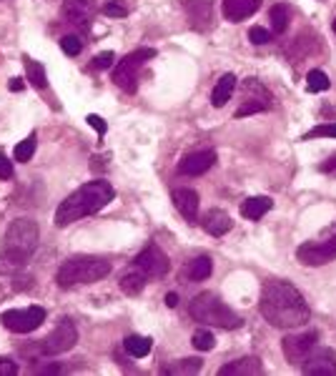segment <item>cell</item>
I'll return each instance as SVG.
<instances>
[{
	"label": "cell",
	"mask_w": 336,
	"mask_h": 376,
	"mask_svg": "<svg viewBox=\"0 0 336 376\" xmlns=\"http://www.w3.org/2000/svg\"><path fill=\"white\" fill-rule=\"evenodd\" d=\"M296 258L304 266H324L336 258V229L329 238L314 241V244H302L296 249Z\"/></svg>",
	"instance_id": "obj_9"
},
{
	"label": "cell",
	"mask_w": 336,
	"mask_h": 376,
	"mask_svg": "<svg viewBox=\"0 0 336 376\" xmlns=\"http://www.w3.org/2000/svg\"><path fill=\"white\" fill-rule=\"evenodd\" d=\"M216 163V151H196V154H188L179 163V174L181 176H204L208 168H213Z\"/></svg>",
	"instance_id": "obj_17"
},
{
	"label": "cell",
	"mask_w": 336,
	"mask_h": 376,
	"mask_svg": "<svg viewBox=\"0 0 336 376\" xmlns=\"http://www.w3.org/2000/svg\"><path fill=\"white\" fill-rule=\"evenodd\" d=\"M261 8V0H224V15L226 21L241 23L246 21L248 15H254Z\"/></svg>",
	"instance_id": "obj_19"
},
{
	"label": "cell",
	"mask_w": 336,
	"mask_h": 376,
	"mask_svg": "<svg viewBox=\"0 0 336 376\" xmlns=\"http://www.w3.org/2000/svg\"><path fill=\"white\" fill-rule=\"evenodd\" d=\"M26 78L28 83L43 91L46 85H48V78H46V68H43V63L33 61V58H26Z\"/></svg>",
	"instance_id": "obj_26"
},
{
	"label": "cell",
	"mask_w": 336,
	"mask_h": 376,
	"mask_svg": "<svg viewBox=\"0 0 336 376\" xmlns=\"http://www.w3.org/2000/svg\"><path fill=\"white\" fill-rule=\"evenodd\" d=\"M63 15L66 21L81 28H88L93 15H96V3L93 0H66L63 3Z\"/></svg>",
	"instance_id": "obj_14"
},
{
	"label": "cell",
	"mask_w": 336,
	"mask_h": 376,
	"mask_svg": "<svg viewBox=\"0 0 336 376\" xmlns=\"http://www.w3.org/2000/svg\"><path fill=\"white\" fill-rule=\"evenodd\" d=\"M123 346L130 356H136V359H144V356L151 354L153 348V342L148 336H141V334H128L123 339Z\"/></svg>",
	"instance_id": "obj_25"
},
{
	"label": "cell",
	"mask_w": 336,
	"mask_h": 376,
	"mask_svg": "<svg viewBox=\"0 0 336 376\" xmlns=\"http://www.w3.org/2000/svg\"><path fill=\"white\" fill-rule=\"evenodd\" d=\"M193 346L199 348V351H211V348L216 346V339H213V334L208 328H199V331L193 334Z\"/></svg>",
	"instance_id": "obj_32"
},
{
	"label": "cell",
	"mask_w": 336,
	"mask_h": 376,
	"mask_svg": "<svg viewBox=\"0 0 336 376\" xmlns=\"http://www.w3.org/2000/svg\"><path fill=\"white\" fill-rule=\"evenodd\" d=\"M18 374V364L8 356H0V376H15Z\"/></svg>",
	"instance_id": "obj_38"
},
{
	"label": "cell",
	"mask_w": 336,
	"mask_h": 376,
	"mask_svg": "<svg viewBox=\"0 0 336 376\" xmlns=\"http://www.w3.org/2000/svg\"><path fill=\"white\" fill-rule=\"evenodd\" d=\"M28 258L15 256V253H8V251H0V273L3 276H15L26 266Z\"/></svg>",
	"instance_id": "obj_29"
},
{
	"label": "cell",
	"mask_w": 336,
	"mask_h": 376,
	"mask_svg": "<svg viewBox=\"0 0 336 376\" xmlns=\"http://www.w3.org/2000/svg\"><path fill=\"white\" fill-rule=\"evenodd\" d=\"M113 198H116V188L110 186L108 181H103V178L88 181L86 186L76 188V191L58 206V211H55V226H58V229H66V226L81 221V218L93 216V213H98L101 209H106Z\"/></svg>",
	"instance_id": "obj_2"
},
{
	"label": "cell",
	"mask_w": 336,
	"mask_h": 376,
	"mask_svg": "<svg viewBox=\"0 0 336 376\" xmlns=\"http://www.w3.org/2000/svg\"><path fill=\"white\" fill-rule=\"evenodd\" d=\"M213 271V261L208 256H199V258H193L191 264L184 269V276L188 281H206L208 276H211Z\"/></svg>",
	"instance_id": "obj_23"
},
{
	"label": "cell",
	"mask_w": 336,
	"mask_h": 376,
	"mask_svg": "<svg viewBox=\"0 0 336 376\" xmlns=\"http://www.w3.org/2000/svg\"><path fill=\"white\" fill-rule=\"evenodd\" d=\"M274 209V201L266 198V196H256V198H246L241 203V216L248 218V221H259L266 211Z\"/></svg>",
	"instance_id": "obj_22"
},
{
	"label": "cell",
	"mask_w": 336,
	"mask_h": 376,
	"mask_svg": "<svg viewBox=\"0 0 336 376\" xmlns=\"http://www.w3.org/2000/svg\"><path fill=\"white\" fill-rule=\"evenodd\" d=\"M103 13L108 15V18H126V15H128V8H126L123 3H118V0H108L103 6Z\"/></svg>",
	"instance_id": "obj_35"
},
{
	"label": "cell",
	"mask_w": 336,
	"mask_h": 376,
	"mask_svg": "<svg viewBox=\"0 0 336 376\" xmlns=\"http://www.w3.org/2000/svg\"><path fill=\"white\" fill-rule=\"evenodd\" d=\"M268 105H271V96L264 91V85H261L259 81H254V78L244 81V103H241V108L236 111V118L266 111Z\"/></svg>",
	"instance_id": "obj_12"
},
{
	"label": "cell",
	"mask_w": 336,
	"mask_h": 376,
	"mask_svg": "<svg viewBox=\"0 0 336 376\" xmlns=\"http://www.w3.org/2000/svg\"><path fill=\"white\" fill-rule=\"evenodd\" d=\"M248 41L254 43V45H266L271 41V33L266 28H261V25H254V28L248 30Z\"/></svg>",
	"instance_id": "obj_36"
},
{
	"label": "cell",
	"mask_w": 336,
	"mask_h": 376,
	"mask_svg": "<svg viewBox=\"0 0 336 376\" xmlns=\"http://www.w3.org/2000/svg\"><path fill=\"white\" fill-rule=\"evenodd\" d=\"M311 138H336V123H322V125H316V128H311V131L304 136V140H311Z\"/></svg>",
	"instance_id": "obj_33"
},
{
	"label": "cell",
	"mask_w": 336,
	"mask_h": 376,
	"mask_svg": "<svg viewBox=\"0 0 336 376\" xmlns=\"http://www.w3.org/2000/svg\"><path fill=\"white\" fill-rule=\"evenodd\" d=\"M0 178H3V181L13 178V163H10L3 154H0Z\"/></svg>",
	"instance_id": "obj_40"
},
{
	"label": "cell",
	"mask_w": 336,
	"mask_h": 376,
	"mask_svg": "<svg viewBox=\"0 0 336 376\" xmlns=\"http://www.w3.org/2000/svg\"><path fill=\"white\" fill-rule=\"evenodd\" d=\"M186 15L191 28L196 30H208L213 21V0H186L184 3Z\"/></svg>",
	"instance_id": "obj_15"
},
{
	"label": "cell",
	"mask_w": 336,
	"mask_h": 376,
	"mask_svg": "<svg viewBox=\"0 0 336 376\" xmlns=\"http://www.w3.org/2000/svg\"><path fill=\"white\" fill-rule=\"evenodd\" d=\"M233 91H236V76H233V73H224V76L219 78V83L213 85V93H211L213 108H224Z\"/></svg>",
	"instance_id": "obj_21"
},
{
	"label": "cell",
	"mask_w": 336,
	"mask_h": 376,
	"mask_svg": "<svg viewBox=\"0 0 336 376\" xmlns=\"http://www.w3.org/2000/svg\"><path fill=\"white\" fill-rule=\"evenodd\" d=\"M261 316L276 328H302L309 324V304L302 296V291L294 284H288L284 279H271L261 289L259 301Z\"/></svg>",
	"instance_id": "obj_1"
},
{
	"label": "cell",
	"mask_w": 336,
	"mask_h": 376,
	"mask_svg": "<svg viewBox=\"0 0 336 376\" xmlns=\"http://www.w3.org/2000/svg\"><path fill=\"white\" fill-rule=\"evenodd\" d=\"M302 371L306 376H336V351L326 346H314L304 359Z\"/></svg>",
	"instance_id": "obj_11"
},
{
	"label": "cell",
	"mask_w": 336,
	"mask_h": 376,
	"mask_svg": "<svg viewBox=\"0 0 336 376\" xmlns=\"http://www.w3.org/2000/svg\"><path fill=\"white\" fill-rule=\"evenodd\" d=\"M136 266L146 273V276H164L171 264H168V256H166L156 244H148L136 256Z\"/></svg>",
	"instance_id": "obj_13"
},
{
	"label": "cell",
	"mask_w": 336,
	"mask_h": 376,
	"mask_svg": "<svg viewBox=\"0 0 336 376\" xmlns=\"http://www.w3.org/2000/svg\"><path fill=\"white\" fill-rule=\"evenodd\" d=\"M319 342V334L316 331H302V334H286L281 342L284 356L291 366H302L304 359L311 354V348Z\"/></svg>",
	"instance_id": "obj_10"
},
{
	"label": "cell",
	"mask_w": 336,
	"mask_h": 376,
	"mask_svg": "<svg viewBox=\"0 0 336 376\" xmlns=\"http://www.w3.org/2000/svg\"><path fill=\"white\" fill-rule=\"evenodd\" d=\"M146 281H148V276H146L141 269L126 271L123 276H121V291H123L126 296H138V293L146 289Z\"/></svg>",
	"instance_id": "obj_24"
},
{
	"label": "cell",
	"mask_w": 336,
	"mask_h": 376,
	"mask_svg": "<svg viewBox=\"0 0 336 376\" xmlns=\"http://www.w3.org/2000/svg\"><path fill=\"white\" fill-rule=\"evenodd\" d=\"M38 238H41V233H38V223L33 218H15L6 231L3 251L28 258L38 249Z\"/></svg>",
	"instance_id": "obj_5"
},
{
	"label": "cell",
	"mask_w": 336,
	"mask_h": 376,
	"mask_svg": "<svg viewBox=\"0 0 336 376\" xmlns=\"http://www.w3.org/2000/svg\"><path fill=\"white\" fill-rule=\"evenodd\" d=\"M188 313L193 316V321H201V324H208V326H219V328H239L244 321L233 309H228L224 301L216 296V293H199L196 299L191 301Z\"/></svg>",
	"instance_id": "obj_4"
},
{
	"label": "cell",
	"mask_w": 336,
	"mask_h": 376,
	"mask_svg": "<svg viewBox=\"0 0 336 376\" xmlns=\"http://www.w3.org/2000/svg\"><path fill=\"white\" fill-rule=\"evenodd\" d=\"M233 229V221L231 216H228L226 211L221 209H211L204 213V231L206 233H211V236H224V233H228V231Z\"/></svg>",
	"instance_id": "obj_20"
},
{
	"label": "cell",
	"mask_w": 336,
	"mask_h": 376,
	"mask_svg": "<svg viewBox=\"0 0 336 376\" xmlns=\"http://www.w3.org/2000/svg\"><path fill=\"white\" fill-rule=\"evenodd\" d=\"M86 121H88V125H90V128H96V133H98V136H103V133H106V128H108V125H106V121L101 118V116H96V113H90V116H88V118H86Z\"/></svg>",
	"instance_id": "obj_39"
},
{
	"label": "cell",
	"mask_w": 336,
	"mask_h": 376,
	"mask_svg": "<svg viewBox=\"0 0 336 376\" xmlns=\"http://www.w3.org/2000/svg\"><path fill=\"white\" fill-rule=\"evenodd\" d=\"M23 83H21V78H13V83H10V91H21Z\"/></svg>",
	"instance_id": "obj_42"
},
{
	"label": "cell",
	"mask_w": 336,
	"mask_h": 376,
	"mask_svg": "<svg viewBox=\"0 0 336 376\" xmlns=\"http://www.w3.org/2000/svg\"><path fill=\"white\" fill-rule=\"evenodd\" d=\"M156 56V50L153 48H138L133 53L123 58V61L118 63L116 70H113V81H116L118 88H123V91L133 93L138 88V73L144 68L146 61H151Z\"/></svg>",
	"instance_id": "obj_6"
},
{
	"label": "cell",
	"mask_w": 336,
	"mask_h": 376,
	"mask_svg": "<svg viewBox=\"0 0 336 376\" xmlns=\"http://www.w3.org/2000/svg\"><path fill=\"white\" fill-rule=\"evenodd\" d=\"M173 206L179 211L184 221L188 223H196L199 221V194L193 188H173Z\"/></svg>",
	"instance_id": "obj_16"
},
{
	"label": "cell",
	"mask_w": 336,
	"mask_h": 376,
	"mask_svg": "<svg viewBox=\"0 0 336 376\" xmlns=\"http://www.w3.org/2000/svg\"><path fill=\"white\" fill-rule=\"evenodd\" d=\"M61 48H63V53H68V56H78V53L83 50V43L78 35H63Z\"/></svg>",
	"instance_id": "obj_34"
},
{
	"label": "cell",
	"mask_w": 336,
	"mask_h": 376,
	"mask_svg": "<svg viewBox=\"0 0 336 376\" xmlns=\"http://www.w3.org/2000/svg\"><path fill=\"white\" fill-rule=\"evenodd\" d=\"M110 261L103 256H73L63 261V266L55 273V281L61 289H73L81 284H96L110 273Z\"/></svg>",
	"instance_id": "obj_3"
},
{
	"label": "cell",
	"mask_w": 336,
	"mask_h": 376,
	"mask_svg": "<svg viewBox=\"0 0 336 376\" xmlns=\"http://www.w3.org/2000/svg\"><path fill=\"white\" fill-rule=\"evenodd\" d=\"M329 76L324 73V70H309V76H306V91L309 93H324V91H329Z\"/></svg>",
	"instance_id": "obj_30"
},
{
	"label": "cell",
	"mask_w": 336,
	"mask_h": 376,
	"mask_svg": "<svg viewBox=\"0 0 336 376\" xmlns=\"http://www.w3.org/2000/svg\"><path fill=\"white\" fill-rule=\"evenodd\" d=\"M76 342H78V331H76V326H73V321L61 319V324H58L46 339H41V344H38V354L41 356L66 354V351H70V348L76 346Z\"/></svg>",
	"instance_id": "obj_7"
},
{
	"label": "cell",
	"mask_w": 336,
	"mask_h": 376,
	"mask_svg": "<svg viewBox=\"0 0 336 376\" xmlns=\"http://www.w3.org/2000/svg\"><path fill=\"white\" fill-rule=\"evenodd\" d=\"M334 33H336V21H334Z\"/></svg>",
	"instance_id": "obj_43"
},
{
	"label": "cell",
	"mask_w": 336,
	"mask_h": 376,
	"mask_svg": "<svg viewBox=\"0 0 336 376\" xmlns=\"http://www.w3.org/2000/svg\"><path fill=\"white\" fill-rule=\"evenodd\" d=\"M288 18H291V13H288V6H284V3H276L271 10H268V21H271V30H274L276 35H284L288 28Z\"/></svg>",
	"instance_id": "obj_27"
},
{
	"label": "cell",
	"mask_w": 336,
	"mask_h": 376,
	"mask_svg": "<svg viewBox=\"0 0 336 376\" xmlns=\"http://www.w3.org/2000/svg\"><path fill=\"white\" fill-rule=\"evenodd\" d=\"M113 61H116V53L113 50H103V53H98L96 61H93V65H96L98 70H106L113 65Z\"/></svg>",
	"instance_id": "obj_37"
},
{
	"label": "cell",
	"mask_w": 336,
	"mask_h": 376,
	"mask_svg": "<svg viewBox=\"0 0 336 376\" xmlns=\"http://www.w3.org/2000/svg\"><path fill=\"white\" fill-rule=\"evenodd\" d=\"M166 306H168V309H176V306H179V293H166Z\"/></svg>",
	"instance_id": "obj_41"
},
{
	"label": "cell",
	"mask_w": 336,
	"mask_h": 376,
	"mask_svg": "<svg viewBox=\"0 0 336 376\" xmlns=\"http://www.w3.org/2000/svg\"><path fill=\"white\" fill-rule=\"evenodd\" d=\"M201 369H204L201 359H179V362L168 364L164 371L171 376H188V374H199Z\"/></svg>",
	"instance_id": "obj_28"
},
{
	"label": "cell",
	"mask_w": 336,
	"mask_h": 376,
	"mask_svg": "<svg viewBox=\"0 0 336 376\" xmlns=\"http://www.w3.org/2000/svg\"><path fill=\"white\" fill-rule=\"evenodd\" d=\"M3 326L13 334H30L35 328L43 326L46 321V309L41 306H28V309H10L0 316Z\"/></svg>",
	"instance_id": "obj_8"
},
{
	"label": "cell",
	"mask_w": 336,
	"mask_h": 376,
	"mask_svg": "<svg viewBox=\"0 0 336 376\" xmlns=\"http://www.w3.org/2000/svg\"><path fill=\"white\" fill-rule=\"evenodd\" d=\"M264 374V364L256 356H241L236 362L221 366L219 376H259Z\"/></svg>",
	"instance_id": "obj_18"
},
{
	"label": "cell",
	"mask_w": 336,
	"mask_h": 376,
	"mask_svg": "<svg viewBox=\"0 0 336 376\" xmlns=\"http://www.w3.org/2000/svg\"><path fill=\"white\" fill-rule=\"evenodd\" d=\"M35 146H38V136H35V133H30V136H28V138H23L21 143H18V146H15V151H13V158H15V160H23V163H26V160H30V158H33V154H35Z\"/></svg>",
	"instance_id": "obj_31"
}]
</instances>
